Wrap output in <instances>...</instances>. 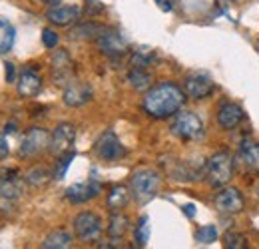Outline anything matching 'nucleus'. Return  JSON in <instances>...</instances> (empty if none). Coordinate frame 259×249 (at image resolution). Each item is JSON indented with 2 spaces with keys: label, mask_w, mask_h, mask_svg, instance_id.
Returning <instances> with one entry per match:
<instances>
[{
  "label": "nucleus",
  "mask_w": 259,
  "mask_h": 249,
  "mask_svg": "<svg viewBox=\"0 0 259 249\" xmlns=\"http://www.w3.org/2000/svg\"><path fill=\"white\" fill-rule=\"evenodd\" d=\"M195 239H197L199 243H213V241L218 239V229H215V225H203V227H199V229L195 231Z\"/></svg>",
  "instance_id": "nucleus-30"
},
{
  "label": "nucleus",
  "mask_w": 259,
  "mask_h": 249,
  "mask_svg": "<svg viewBox=\"0 0 259 249\" xmlns=\"http://www.w3.org/2000/svg\"><path fill=\"white\" fill-rule=\"evenodd\" d=\"M154 58H156V54H154L152 48L140 46L138 50H134V54L130 58V64H132V68H150L152 62H154Z\"/></svg>",
  "instance_id": "nucleus-27"
},
{
  "label": "nucleus",
  "mask_w": 259,
  "mask_h": 249,
  "mask_svg": "<svg viewBox=\"0 0 259 249\" xmlns=\"http://www.w3.org/2000/svg\"><path fill=\"white\" fill-rule=\"evenodd\" d=\"M42 88V76L34 68H24L16 80V90L22 98H34Z\"/></svg>",
  "instance_id": "nucleus-17"
},
{
  "label": "nucleus",
  "mask_w": 259,
  "mask_h": 249,
  "mask_svg": "<svg viewBox=\"0 0 259 249\" xmlns=\"http://www.w3.org/2000/svg\"><path fill=\"white\" fill-rule=\"evenodd\" d=\"M96 44L98 48H100V52H104L110 58H120V56H124L128 52V44L120 36V32L110 30V28H106V30L98 36Z\"/></svg>",
  "instance_id": "nucleus-11"
},
{
  "label": "nucleus",
  "mask_w": 259,
  "mask_h": 249,
  "mask_svg": "<svg viewBox=\"0 0 259 249\" xmlns=\"http://www.w3.org/2000/svg\"><path fill=\"white\" fill-rule=\"evenodd\" d=\"M224 249H249V243L243 233L229 229L224 233Z\"/></svg>",
  "instance_id": "nucleus-29"
},
{
  "label": "nucleus",
  "mask_w": 259,
  "mask_h": 249,
  "mask_svg": "<svg viewBox=\"0 0 259 249\" xmlns=\"http://www.w3.org/2000/svg\"><path fill=\"white\" fill-rule=\"evenodd\" d=\"M50 72H52V82L62 88H66L68 84H72L76 80V66L66 50L54 52V56L50 60Z\"/></svg>",
  "instance_id": "nucleus-5"
},
{
  "label": "nucleus",
  "mask_w": 259,
  "mask_h": 249,
  "mask_svg": "<svg viewBox=\"0 0 259 249\" xmlns=\"http://www.w3.org/2000/svg\"><path fill=\"white\" fill-rule=\"evenodd\" d=\"M100 184L98 182H82V184H74L66 189V199L72 203H86L90 199H94L100 193Z\"/></svg>",
  "instance_id": "nucleus-19"
},
{
  "label": "nucleus",
  "mask_w": 259,
  "mask_h": 249,
  "mask_svg": "<svg viewBox=\"0 0 259 249\" xmlns=\"http://www.w3.org/2000/svg\"><path fill=\"white\" fill-rule=\"evenodd\" d=\"M64 104L70 108H80V106H86L90 100H92V88L88 84H82V82H72L64 88Z\"/></svg>",
  "instance_id": "nucleus-18"
},
{
  "label": "nucleus",
  "mask_w": 259,
  "mask_h": 249,
  "mask_svg": "<svg viewBox=\"0 0 259 249\" xmlns=\"http://www.w3.org/2000/svg\"><path fill=\"white\" fill-rule=\"evenodd\" d=\"M106 30V26L98 24V22H86V24H78L74 26L70 36L76 40H96L102 32Z\"/></svg>",
  "instance_id": "nucleus-22"
},
{
  "label": "nucleus",
  "mask_w": 259,
  "mask_h": 249,
  "mask_svg": "<svg viewBox=\"0 0 259 249\" xmlns=\"http://www.w3.org/2000/svg\"><path fill=\"white\" fill-rule=\"evenodd\" d=\"M6 82L8 84L16 82V70H14V64L12 62H6Z\"/></svg>",
  "instance_id": "nucleus-34"
},
{
  "label": "nucleus",
  "mask_w": 259,
  "mask_h": 249,
  "mask_svg": "<svg viewBox=\"0 0 259 249\" xmlns=\"http://www.w3.org/2000/svg\"><path fill=\"white\" fill-rule=\"evenodd\" d=\"M94 152L104 161H116V159H122L126 156V148L122 146V142L118 140V136L112 130L104 132L98 138L96 144H94Z\"/></svg>",
  "instance_id": "nucleus-9"
},
{
  "label": "nucleus",
  "mask_w": 259,
  "mask_h": 249,
  "mask_svg": "<svg viewBox=\"0 0 259 249\" xmlns=\"http://www.w3.org/2000/svg\"><path fill=\"white\" fill-rule=\"evenodd\" d=\"M40 2H44V4H48V6H56V4H60V0H40Z\"/></svg>",
  "instance_id": "nucleus-37"
},
{
  "label": "nucleus",
  "mask_w": 259,
  "mask_h": 249,
  "mask_svg": "<svg viewBox=\"0 0 259 249\" xmlns=\"http://www.w3.org/2000/svg\"><path fill=\"white\" fill-rule=\"evenodd\" d=\"M118 243H120L118 237H110V235H108V239H104V241L98 245V249H118Z\"/></svg>",
  "instance_id": "nucleus-33"
},
{
  "label": "nucleus",
  "mask_w": 259,
  "mask_h": 249,
  "mask_svg": "<svg viewBox=\"0 0 259 249\" xmlns=\"http://www.w3.org/2000/svg\"><path fill=\"white\" fill-rule=\"evenodd\" d=\"M74 152H68L64 156H60L58 159V163H56V168H54V172H52V178H56V180H62L66 176V172H68V168H70V163H72V159H74Z\"/></svg>",
  "instance_id": "nucleus-31"
},
{
  "label": "nucleus",
  "mask_w": 259,
  "mask_h": 249,
  "mask_svg": "<svg viewBox=\"0 0 259 249\" xmlns=\"http://www.w3.org/2000/svg\"><path fill=\"white\" fill-rule=\"evenodd\" d=\"M171 134L184 142H197L203 138L205 134V128H203V122L201 118L194 114V112H178L174 116V122H171Z\"/></svg>",
  "instance_id": "nucleus-4"
},
{
  "label": "nucleus",
  "mask_w": 259,
  "mask_h": 249,
  "mask_svg": "<svg viewBox=\"0 0 259 249\" xmlns=\"http://www.w3.org/2000/svg\"><path fill=\"white\" fill-rule=\"evenodd\" d=\"M128 82L134 90H150L152 74L148 72V68H132L128 72Z\"/></svg>",
  "instance_id": "nucleus-23"
},
{
  "label": "nucleus",
  "mask_w": 259,
  "mask_h": 249,
  "mask_svg": "<svg viewBox=\"0 0 259 249\" xmlns=\"http://www.w3.org/2000/svg\"><path fill=\"white\" fill-rule=\"evenodd\" d=\"M72 243H74V237L72 233H68L64 229H56L52 233H48L42 241V249H72Z\"/></svg>",
  "instance_id": "nucleus-20"
},
{
  "label": "nucleus",
  "mask_w": 259,
  "mask_h": 249,
  "mask_svg": "<svg viewBox=\"0 0 259 249\" xmlns=\"http://www.w3.org/2000/svg\"><path fill=\"white\" fill-rule=\"evenodd\" d=\"M76 142V128L70 122H62L54 128V132L50 134V152L56 157L64 156L68 152H72V146Z\"/></svg>",
  "instance_id": "nucleus-10"
},
{
  "label": "nucleus",
  "mask_w": 259,
  "mask_h": 249,
  "mask_svg": "<svg viewBox=\"0 0 259 249\" xmlns=\"http://www.w3.org/2000/svg\"><path fill=\"white\" fill-rule=\"evenodd\" d=\"M58 42H60L58 32H54L52 28H44V30H42V44H44L48 50H54V48L58 46Z\"/></svg>",
  "instance_id": "nucleus-32"
},
{
  "label": "nucleus",
  "mask_w": 259,
  "mask_h": 249,
  "mask_svg": "<svg viewBox=\"0 0 259 249\" xmlns=\"http://www.w3.org/2000/svg\"><path fill=\"white\" fill-rule=\"evenodd\" d=\"M184 92L192 100H205L215 92V82L205 72H192L184 80Z\"/></svg>",
  "instance_id": "nucleus-7"
},
{
  "label": "nucleus",
  "mask_w": 259,
  "mask_h": 249,
  "mask_svg": "<svg viewBox=\"0 0 259 249\" xmlns=\"http://www.w3.org/2000/svg\"><path fill=\"white\" fill-rule=\"evenodd\" d=\"M82 10L74 4H56L46 10V20L54 26H72L80 20Z\"/></svg>",
  "instance_id": "nucleus-12"
},
{
  "label": "nucleus",
  "mask_w": 259,
  "mask_h": 249,
  "mask_svg": "<svg viewBox=\"0 0 259 249\" xmlns=\"http://www.w3.org/2000/svg\"><path fill=\"white\" fill-rule=\"evenodd\" d=\"M233 176V157L229 152H218L207 159L205 165V180L211 187H224L229 184Z\"/></svg>",
  "instance_id": "nucleus-3"
},
{
  "label": "nucleus",
  "mask_w": 259,
  "mask_h": 249,
  "mask_svg": "<svg viewBox=\"0 0 259 249\" xmlns=\"http://www.w3.org/2000/svg\"><path fill=\"white\" fill-rule=\"evenodd\" d=\"M130 229V219L128 216H124V214H112V218H110V223H108V235L110 237H118V239H122L124 235H126V231Z\"/></svg>",
  "instance_id": "nucleus-24"
},
{
  "label": "nucleus",
  "mask_w": 259,
  "mask_h": 249,
  "mask_svg": "<svg viewBox=\"0 0 259 249\" xmlns=\"http://www.w3.org/2000/svg\"><path fill=\"white\" fill-rule=\"evenodd\" d=\"M50 178H52V174H50V170L44 168V165H34V168H30V170L24 174V182H28L32 187L46 186V184L50 182Z\"/></svg>",
  "instance_id": "nucleus-25"
},
{
  "label": "nucleus",
  "mask_w": 259,
  "mask_h": 249,
  "mask_svg": "<svg viewBox=\"0 0 259 249\" xmlns=\"http://www.w3.org/2000/svg\"><path fill=\"white\" fill-rule=\"evenodd\" d=\"M245 114L241 110V106L233 104V102H222L218 108V124L224 130H233L243 122Z\"/></svg>",
  "instance_id": "nucleus-16"
},
{
  "label": "nucleus",
  "mask_w": 259,
  "mask_h": 249,
  "mask_svg": "<svg viewBox=\"0 0 259 249\" xmlns=\"http://www.w3.org/2000/svg\"><path fill=\"white\" fill-rule=\"evenodd\" d=\"M184 102H186V92L178 84L162 82L146 92L142 100V108L150 118L165 120V118L176 116L182 110Z\"/></svg>",
  "instance_id": "nucleus-1"
},
{
  "label": "nucleus",
  "mask_w": 259,
  "mask_h": 249,
  "mask_svg": "<svg viewBox=\"0 0 259 249\" xmlns=\"http://www.w3.org/2000/svg\"><path fill=\"white\" fill-rule=\"evenodd\" d=\"M46 148H50V134L44 128H30L20 142L18 148V156L24 159L36 157L38 154H42Z\"/></svg>",
  "instance_id": "nucleus-6"
},
{
  "label": "nucleus",
  "mask_w": 259,
  "mask_h": 249,
  "mask_svg": "<svg viewBox=\"0 0 259 249\" xmlns=\"http://www.w3.org/2000/svg\"><path fill=\"white\" fill-rule=\"evenodd\" d=\"M72 225H74V235L80 241H96L102 233V219L92 212L78 214L72 221Z\"/></svg>",
  "instance_id": "nucleus-8"
},
{
  "label": "nucleus",
  "mask_w": 259,
  "mask_h": 249,
  "mask_svg": "<svg viewBox=\"0 0 259 249\" xmlns=\"http://www.w3.org/2000/svg\"><path fill=\"white\" fill-rule=\"evenodd\" d=\"M156 4L160 6V10H163V12H171L174 10V2L171 0H156Z\"/></svg>",
  "instance_id": "nucleus-35"
},
{
  "label": "nucleus",
  "mask_w": 259,
  "mask_h": 249,
  "mask_svg": "<svg viewBox=\"0 0 259 249\" xmlns=\"http://www.w3.org/2000/svg\"><path fill=\"white\" fill-rule=\"evenodd\" d=\"M134 241L138 247L148 245V241H150V218L148 216H142L138 219L136 229H134Z\"/></svg>",
  "instance_id": "nucleus-28"
},
{
  "label": "nucleus",
  "mask_w": 259,
  "mask_h": 249,
  "mask_svg": "<svg viewBox=\"0 0 259 249\" xmlns=\"http://www.w3.org/2000/svg\"><path fill=\"white\" fill-rule=\"evenodd\" d=\"M213 203H215L218 212L229 214V216L239 214L245 208V199H243V195H241V191L237 187H226V189H222L215 195V201Z\"/></svg>",
  "instance_id": "nucleus-14"
},
{
  "label": "nucleus",
  "mask_w": 259,
  "mask_h": 249,
  "mask_svg": "<svg viewBox=\"0 0 259 249\" xmlns=\"http://www.w3.org/2000/svg\"><path fill=\"white\" fill-rule=\"evenodd\" d=\"M24 193V182L18 174V170L8 168L0 172V195L8 201H14L18 197H22Z\"/></svg>",
  "instance_id": "nucleus-13"
},
{
  "label": "nucleus",
  "mask_w": 259,
  "mask_h": 249,
  "mask_svg": "<svg viewBox=\"0 0 259 249\" xmlns=\"http://www.w3.org/2000/svg\"><path fill=\"white\" fill-rule=\"evenodd\" d=\"M130 201V191L124 186H114L108 191V197H106V205L108 210L112 212H120L128 205Z\"/></svg>",
  "instance_id": "nucleus-21"
},
{
  "label": "nucleus",
  "mask_w": 259,
  "mask_h": 249,
  "mask_svg": "<svg viewBox=\"0 0 259 249\" xmlns=\"http://www.w3.org/2000/svg\"><path fill=\"white\" fill-rule=\"evenodd\" d=\"M237 159L243 165V170L247 174H259V142L255 140H245L241 142L239 150H237Z\"/></svg>",
  "instance_id": "nucleus-15"
},
{
  "label": "nucleus",
  "mask_w": 259,
  "mask_h": 249,
  "mask_svg": "<svg viewBox=\"0 0 259 249\" xmlns=\"http://www.w3.org/2000/svg\"><path fill=\"white\" fill-rule=\"evenodd\" d=\"M184 214H186L188 218H194V216H195V205H194V203H186V205H184Z\"/></svg>",
  "instance_id": "nucleus-36"
},
{
  "label": "nucleus",
  "mask_w": 259,
  "mask_h": 249,
  "mask_svg": "<svg viewBox=\"0 0 259 249\" xmlns=\"http://www.w3.org/2000/svg\"><path fill=\"white\" fill-rule=\"evenodd\" d=\"M14 40H16V30H14V26H12L8 20L0 18V54L10 52L12 46H14Z\"/></svg>",
  "instance_id": "nucleus-26"
},
{
  "label": "nucleus",
  "mask_w": 259,
  "mask_h": 249,
  "mask_svg": "<svg viewBox=\"0 0 259 249\" xmlns=\"http://www.w3.org/2000/svg\"><path fill=\"white\" fill-rule=\"evenodd\" d=\"M160 174L154 170H138L130 178V193L142 205L152 201L160 191Z\"/></svg>",
  "instance_id": "nucleus-2"
}]
</instances>
